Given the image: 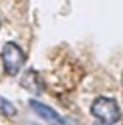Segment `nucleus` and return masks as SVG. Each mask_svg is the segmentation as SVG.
I'll list each match as a JSON object with an SVG mask.
<instances>
[{
    "label": "nucleus",
    "mask_w": 123,
    "mask_h": 125,
    "mask_svg": "<svg viewBox=\"0 0 123 125\" xmlns=\"http://www.w3.org/2000/svg\"><path fill=\"white\" fill-rule=\"evenodd\" d=\"M2 59H3V68H5V73L10 76H15L20 73V69L23 68L25 64V53L21 51L17 43H8L3 44V50H2Z\"/></svg>",
    "instance_id": "f03ea898"
},
{
    "label": "nucleus",
    "mask_w": 123,
    "mask_h": 125,
    "mask_svg": "<svg viewBox=\"0 0 123 125\" xmlns=\"http://www.w3.org/2000/svg\"><path fill=\"white\" fill-rule=\"evenodd\" d=\"M30 107L41 117V119L46 120L48 124H51V125H62L64 124V119L56 112L54 109H51V107L46 105V104H41V102H38V100H30Z\"/></svg>",
    "instance_id": "7ed1b4c3"
},
{
    "label": "nucleus",
    "mask_w": 123,
    "mask_h": 125,
    "mask_svg": "<svg viewBox=\"0 0 123 125\" xmlns=\"http://www.w3.org/2000/svg\"><path fill=\"white\" fill-rule=\"evenodd\" d=\"M92 115L97 117L104 125H113L117 124L122 112H120V107L113 99L110 97H97L92 104Z\"/></svg>",
    "instance_id": "f257e3e1"
},
{
    "label": "nucleus",
    "mask_w": 123,
    "mask_h": 125,
    "mask_svg": "<svg viewBox=\"0 0 123 125\" xmlns=\"http://www.w3.org/2000/svg\"><path fill=\"white\" fill-rule=\"evenodd\" d=\"M0 112L5 114V115H8V117H13V115L17 114V110H15V107H13L8 100L3 99V97L0 95Z\"/></svg>",
    "instance_id": "39448f33"
},
{
    "label": "nucleus",
    "mask_w": 123,
    "mask_h": 125,
    "mask_svg": "<svg viewBox=\"0 0 123 125\" xmlns=\"http://www.w3.org/2000/svg\"><path fill=\"white\" fill-rule=\"evenodd\" d=\"M21 86L26 87L28 91H31V92H36V94L41 92V81H39V77L35 71L25 73L23 79H21Z\"/></svg>",
    "instance_id": "20e7f679"
},
{
    "label": "nucleus",
    "mask_w": 123,
    "mask_h": 125,
    "mask_svg": "<svg viewBox=\"0 0 123 125\" xmlns=\"http://www.w3.org/2000/svg\"><path fill=\"white\" fill-rule=\"evenodd\" d=\"M97 125H104V124H97Z\"/></svg>",
    "instance_id": "423d86ee"
}]
</instances>
